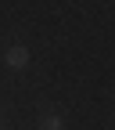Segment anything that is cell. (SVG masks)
I'll return each mask as SVG.
<instances>
[{
	"mask_svg": "<svg viewBox=\"0 0 115 130\" xmlns=\"http://www.w3.org/2000/svg\"><path fill=\"white\" fill-rule=\"evenodd\" d=\"M4 65L7 69H25L29 65V47H22V43H14V47H7V54H4Z\"/></svg>",
	"mask_w": 115,
	"mask_h": 130,
	"instance_id": "6da1fadb",
	"label": "cell"
},
{
	"mask_svg": "<svg viewBox=\"0 0 115 130\" xmlns=\"http://www.w3.org/2000/svg\"><path fill=\"white\" fill-rule=\"evenodd\" d=\"M40 126H43V130H61V126H65V119H61V116H47Z\"/></svg>",
	"mask_w": 115,
	"mask_h": 130,
	"instance_id": "7a4b0ae2",
	"label": "cell"
}]
</instances>
